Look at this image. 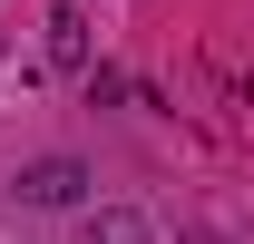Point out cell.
<instances>
[{
  "mask_svg": "<svg viewBox=\"0 0 254 244\" xmlns=\"http://www.w3.org/2000/svg\"><path fill=\"white\" fill-rule=\"evenodd\" d=\"M78 185H88L78 156H39V166H20V205H78Z\"/></svg>",
  "mask_w": 254,
  "mask_h": 244,
  "instance_id": "obj_1",
  "label": "cell"
},
{
  "mask_svg": "<svg viewBox=\"0 0 254 244\" xmlns=\"http://www.w3.org/2000/svg\"><path fill=\"white\" fill-rule=\"evenodd\" d=\"M78 244H157V225H147L137 205H98L88 225H78Z\"/></svg>",
  "mask_w": 254,
  "mask_h": 244,
  "instance_id": "obj_2",
  "label": "cell"
},
{
  "mask_svg": "<svg viewBox=\"0 0 254 244\" xmlns=\"http://www.w3.org/2000/svg\"><path fill=\"white\" fill-rule=\"evenodd\" d=\"M49 59H59V68L88 59V20H78V10H49Z\"/></svg>",
  "mask_w": 254,
  "mask_h": 244,
  "instance_id": "obj_3",
  "label": "cell"
}]
</instances>
